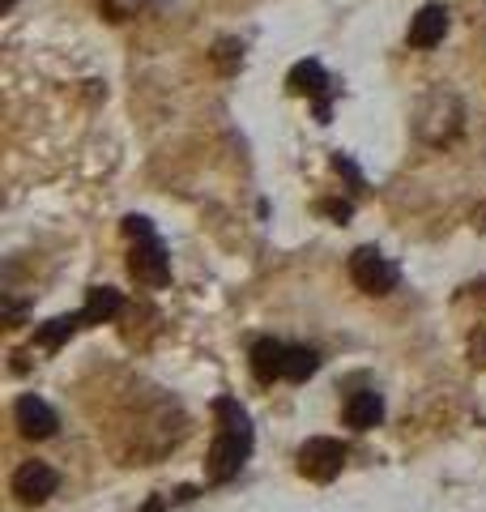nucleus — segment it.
<instances>
[{
  "instance_id": "7ed1b4c3",
  "label": "nucleus",
  "mask_w": 486,
  "mask_h": 512,
  "mask_svg": "<svg viewBox=\"0 0 486 512\" xmlns=\"http://www.w3.org/2000/svg\"><path fill=\"white\" fill-rule=\"evenodd\" d=\"M350 282L363 295H388L397 286V265L380 248H354L350 252Z\"/></svg>"
},
{
  "instance_id": "39448f33",
  "label": "nucleus",
  "mask_w": 486,
  "mask_h": 512,
  "mask_svg": "<svg viewBox=\"0 0 486 512\" xmlns=\"http://www.w3.org/2000/svg\"><path fill=\"white\" fill-rule=\"evenodd\" d=\"M56 487H60V474L47 466V461H22V466L13 470V495H18L22 504L52 500Z\"/></svg>"
},
{
  "instance_id": "2eb2a0df",
  "label": "nucleus",
  "mask_w": 486,
  "mask_h": 512,
  "mask_svg": "<svg viewBox=\"0 0 486 512\" xmlns=\"http://www.w3.org/2000/svg\"><path fill=\"white\" fill-rule=\"evenodd\" d=\"M137 9H145V0H103V13L111 22H128L137 18Z\"/></svg>"
},
{
  "instance_id": "dca6fc26",
  "label": "nucleus",
  "mask_w": 486,
  "mask_h": 512,
  "mask_svg": "<svg viewBox=\"0 0 486 512\" xmlns=\"http://www.w3.org/2000/svg\"><path fill=\"white\" fill-rule=\"evenodd\" d=\"M320 210L329 214V218H337V222H346V218H350V201H324Z\"/></svg>"
},
{
  "instance_id": "aec40b11",
  "label": "nucleus",
  "mask_w": 486,
  "mask_h": 512,
  "mask_svg": "<svg viewBox=\"0 0 486 512\" xmlns=\"http://www.w3.org/2000/svg\"><path fill=\"white\" fill-rule=\"evenodd\" d=\"M13 9V0H0V13H9Z\"/></svg>"
},
{
  "instance_id": "423d86ee",
  "label": "nucleus",
  "mask_w": 486,
  "mask_h": 512,
  "mask_svg": "<svg viewBox=\"0 0 486 512\" xmlns=\"http://www.w3.org/2000/svg\"><path fill=\"white\" fill-rule=\"evenodd\" d=\"M13 423H18V431L26 440H47V436H56V427H60L56 410L35 393H26L13 402Z\"/></svg>"
},
{
  "instance_id": "ddd939ff",
  "label": "nucleus",
  "mask_w": 486,
  "mask_h": 512,
  "mask_svg": "<svg viewBox=\"0 0 486 512\" xmlns=\"http://www.w3.org/2000/svg\"><path fill=\"white\" fill-rule=\"evenodd\" d=\"M316 367H320V355L312 346H290L286 350V380L290 384H303L307 376H316Z\"/></svg>"
},
{
  "instance_id": "a211bd4d",
  "label": "nucleus",
  "mask_w": 486,
  "mask_h": 512,
  "mask_svg": "<svg viewBox=\"0 0 486 512\" xmlns=\"http://www.w3.org/2000/svg\"><path fill=\"white\" fill-rule=\"evenodd\" d=\"M5 320H9V329H18L22 325V303H5Z\"/></svg>"
},
{
  "instance_id": "f03ea898",
  "label": "nucleus",
  "mask_w": 486,
  "mask_h": 512,
  "mask_svg": "<svg viewBox=\"0 0 486 512\" xmlns=\"http://www.w3.org/2000/svg\"><path fill=\"white\" fill-rule=\"evenodd\" d=\"M124 235L133 239V252H128V269H133V278L145 282V286H167L171 282V256L162 248V239L154 235L150 218H124Z\"/></svg>"
},
{
  "instance_id": "9b49d317",
  "label": "nucleus",
  "mask_w": 486,
  "mask_h": 512,
  "mask_svg": "<svg viewBox=\"0 0 486 512\" xmlns=\"http://www.w3.org/2000/svg\"><path fill=\"white\" fill-rule=\"evenodd\" d=\"M124 312V295L111 291V286H94L86 295V308H81V320L86 325H103V320H116Z\"/></svg>"
},
{
  "instance_id": "f3484780",
  "label": "nucleus",
  "mask_w": 486,
  "mask_h": 512,
  "mask_svg": "<svg viewBox=\"0 0 486 512\" xmlns=\"http://www.w3.org/2000/svg\"><path fill=\"white\" fill-rule=\"evenodd\" d=\"M469 363L486 367V333H482V338H474V346H469Z\"/></svg>"
},
{
  "instance_id": "20e7f679",
  "label": "nucleus",
  "mask_w": 486,
  "mask_h": 512,
  "mask_svg": "<svg viewBox=\"0 0 486 512\" xmlns=\"http://www.w3.org/2000/svg\"><path fill=\"white\" fill-rule=\"evenodd\" d=\"M346 466V448L342 440H329V436H316L299 448V474L312 478V483H333Z\"/></svg>"
},
{
  "instance_id": "1a4fd4ad",
  "label": "nucleus",
  "mask_w": 486,
  "mask_h": 512,
  "mask_svg": "<svg viewBox=\"0 0 486 512\" xmlns=\"http://www.w3.org/2000/svg\"><path fill=\"white\" fill-rule=\"evenodd\" d=\"M448 35V9L444 5H423L418 18L410 22V47H435Z\"/></svg>"
},
{
  "instance_id": "0eeeda50",
  "label": "nucleus",
  "mask_w": 486,
  "mask_h": 512,
  "mask_svg": "<svg viewBox=\"0 0 486 512\" xmlns=\"http://www.w3.org/2000/svg\"><path fill=\"white\" fill-rule=\"evenodd\" d=\"M286 86H290V94H307V99H316L320 124L329 120V77H324V69H320L316 60H299L295 69H290Z\"/></svg>"
},
{
  "instance_id": "f8f14e48",
  "label": "nucleus",
  "mask_w": 486,
  "mask_h": 512,
  "mask_svg": "<svg viewBox=\"0 0 486 512\" xmlns=\"http://www.w3.org/2000/svg\"><path fill=\"white\" fill-rule=\"evenodd\" d=\"M81 325H86V320H81V312H73V316H56V320H47V325L35 329V342H39L43 350H60Z\"/></svg>"
},
{
  "instance_id": "4468645a",
  "label": "nucleus",
  "mask_w": 486,
  "mask_h": 512,
  "mask_svg": "<svg viewBox=\"0 0 486 512\" xmlns=\"http://www.w3.org/2000/svg\"><path fill=\"white\" fill-rule=\"evenodd\" d=\"M214 64L222 73H235L239 64H243V43H235V39H222L218 47H214Z\"/></svg>"
},
{
  "instance_id": "9d476101",
  "label": "nucleus",
  "mask_w": 486,
  "mask_h": 512,
  "mask_svg": "<svg viewBox=\"0 0 486 512\" xmlns=\"http://www.w3.org/2000/svg\"><path fill=\"white\" fill-rule=\"evenodd\" d=\"M380 419H384V397L376 389H363V393H354L346 402V423L354 431H371Z\"/></svg>"
},
{
  "instance_id": "f257e3e1",
  "label": "nucleus",
  "mask_w": 486,
  "mask_h": 512,
  "mask_svg": "<svg viewBox=\"0 0 486 512\" xmlns=\"http://www.w3.org/2000/svg\"><path fill=\"white\" fill-rule=\"evenodd\" d=\"M214 448H209L205 461V478L209 483H231V478L243 470V461L252 457V419L235 397H218L214 402Z\"/></svg>"
},
{
  "instance_id": "6ab92c4d",
  "label": "nucleus",
  "mask_w": 486,
  "mask_h": 512,
  "mask_svg": "<svg viewBox=\"0 0 486 512\" xmlns=\"http://www.w3.org/2000/svg\"><path fill=\"white\" fill-rule=\"evenodd\" d=\"M162 508H167V500H162V495H158V500H150V504H145L141 512H162Z\"/></svg>"
},
{
  "instance_id": "6e6552de",
  "label": "nucleus",
  "mask_w": 486,
  "mask_h": 512,
  "mask_svg": "<svg viewBox=\"0 0 486 512\" xmlns=\"http://www.w3.org/2000/svg\"><path fill=\"white\" fill-rule=\"evenodd\" d=\"M286 342H273V338H261L252 342V376L261 384H273V380H286Z\"/></svg>"
}]
</instances>
